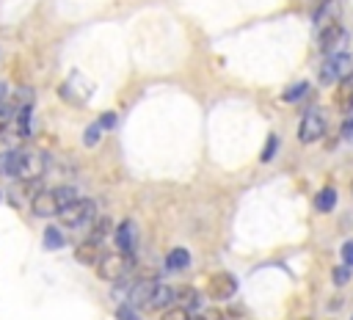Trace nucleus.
I'll use <instances>...</instances> for the list:
<instances>
[{
	"label": "nucleus",
	"instance_id": "nucleus-34",
	"mask_svg": "<svg viewBox=\"0 0 353 320\" xmlns=\"http://www.w3.org/2000/svg\"><path fill=\"white\" fill-rule=\"evenodd\" d=\"M0 201H3V190H0Z\"/></svg>",
	"mask_w": 353,
	"mask_h": 320
},
{
	"label": "nucleus",
	"instance_id": "nucleus-2",
	"mask_svg": "<svg viewBox=\"0 0 353 320\" xmlns=\"http://www.w3.org/2000/svg\"><path fill=\"white\" fill-rule=\"evenodd\" d=\"M353 74V52L347 50H336L331 55H325V61L317 69V80L320 86H336L339 80Z\"/></svg>",
	"mask_w": 353,
	"mask_h": 320
},
{
	"label": "nucleus",
	"instance_id": "nucleus-3",
	"mask_svg": "<svg viewBox=\"0 0 353 320\" xmlns=\"http://www.w3.org/2000/svg\"><path fill=\"white\" fill-rule=\"evenodd\" d=\"M63 229H88L97 221V201L94 199H77L58 215Z\"/></svg>",
	"mask_w": 353,
	"mask_h": 320
},
{
	"label": "nucleus",
	"instance_id": "nucleus-21",
	"mask_svg": "<svg viewBox=\"0 0 353 320\" xmlns=\"http://www.w3.org/2000/svg\"><path fill=\"white\" fill-rule=\"evenodd\" d=\"M279 146H281L279 135H276V132H270V135H268V141H265V146H262V152H259V163H270V160L276 157Z\"/></svg>",
	"mask_w": 353,
	"mask_h": 320
},
{
	"label": "nucleus",
	"instance_id": "nucleus-33",
	"mask_svg": "<svg viewBox=\"0 0 353 320\" xmlns=\"http://www.w3.org/2000/svg\"><path fill=\"white\" fill-rule=\"evenodd\" d=\"M350 190H353V179H350Z\"/></svg>",
	"mask_w": 353,
	"mask_h": 320
},
{
	"label": "nucleus",
	"instance_id": "nucleus-12",
	"mask_svg": "<svg viewBox=\"0 0 353 320\" xmlns=\"http://www.w3.org/2000/svg\"><path fill=\"white\" fill-rule=\"evenodd\" d=\"M102 254H105V251H102V243L88 240V237H85V240H83V243L74 248V259H77L80 265H91V268H94V265L102 259Z\"/></svg>",
	"mask_w": 353,
	"mask_h": 320
},
{
	"label": "nucleus",
	"instance_id": "nucleus-22",
	"mask_svg": "<svg viewBox=\"0 0 353 320\" xmlns=\"http://www.w3.org/2000/svg\"><path fill=\"white\" fill-rule=\"evenodd\" d=\"M102 127H99V121H91L85 130H83V146H88V149H94L97 143H99V138H102Z\"/></svg>",
	"mask_w": 353,
	"mask_h": 320
},
{
	"label": "nucleus",
	"instance_id": "nucleus-10",
	"mask_svg": "<svg viewBox=\"0 0 353 320\" xmlns=\"http://www.w3.org/2000/svg\"><path fill=\"white\" fill-rule=\"evenodd\" d=\"M113 243H116V251H124V254H135V243H138V229H135V221L124 218L116 229H113Z\"/></svg>",
	"mask_w": 353,
	"mask_h": 320
},
{
	"label": "nucleus",
	"instance_id": "nucleus-6",
	"mask_svg": "<svg viewBox=\"0 0 353 320\" xmlns=\"http://www.w3.org/2000/svg\"><path fill=\"white\" fill-rule=\"evenodd\" d=\"M237 292V279L229 270H215L207 276L204 281V295H210L212 301H229Z\"/></svg>",
	"mask_w": 353,
	"mask_h": 320
},
{
	"label": "nucleus",
	"instance_id": "nucleus-27",
	"mask_svg": "<svg viewBox=\"0 0 353 320\" xmlns=\"http://www.w3.org/2000/svg\"><path fill=\"white\" fill-rule=\"evenodd\" d=\"M97 121H99V127H102V130H113L119 119H116V113H113V110H105V113H102Z\"/></svg>",
	"mask_w": 353,
	"mask_h": 320
},
{
	"label": "nucleus",
	"instance_id": "nucleus-35",
	"mask_svg": "<svg viewBox=\"0 0 353 320\" xmlns=\"http://www.w3.org/2000/svg\"><path fill=\"white\" fill-rule=\"evenodd\" d=\"M350 320H353V317H350Z\"/></svg>",
	"mask_w": 353,
	"mask_h": 320
},
{
	"label": "nucleus",
	"instance_id": "nucleus-1",
	"mask_svg": "<svg viewBox=\"0 0 353 320\" xmlns=\"http://www.w3.org/2000/svg\"><path fill=\"white\" fill-rule=\"evenodd\" d=\"M80 193L74 185H55V188H44L30 199V212L36 218H55L61 215L72 201H77Z\"/></svg>",
	"mask_w": 353,
	"mask_h": 320
},
{
	"label": "nucleus",
	"instance_id": "nucleus-20",
	"mask_svg": "<svg viewBox=\"0 0 353 320\" xmlns=\"http://www.w3.org/2000/svg\"><path fill=\"white\" fill-rule=\"evenodd\" d=\"M160 320H201V314H196L193 309H185V306H168V309H163Z\"/></svg>",
	"mask_w": 353,
	"mask_h": 320
},
{
	"label": "nucleus",
	"instance_id": "nucleus-24",
	"mask_svg": "<svg viewBox=\"0 0 353 320\" xmlns=\"http://www.w3.org/2000/svg\"><path fill=\"white\" fill-rule=\"evenodd\" d=\"M350 276H353V270H350V265H336L334 270H331V281H334V287H345L347 281H350Z\"/></svg>",
	"mask_w": 353,
	"mask_h": 320
},
{
	"label": "nucleus",
	"instance_id": "nucleus-15",
	"mask_svg": "<svg viewBox=\"0 0 353 320\" xmlns=\"http://www.w3.org/2000/svg\"><path fill=\"white\" fill-rule=\"evenodd\" d=\"M165 270L168 273H179V270H188V265H190V251L188 248H182V246H176V248H171L168 254H165Z\"/></svg>",
	"mask_w": 353,
	"mask_h": 320
},
{
	"label": "nucleus",
	"instance_id": "nucleus-13",
	"mask_svg": "<svg viewBox=\"0 0 353 320\" xmlns=\"http://www.w3.org/2000/svg\"><path fill=\"white\" fill-rule=\"evenodd\" d=\"M334 108L342 110V113H350V110H353V74L336 83V91H334Z\"/></svg>",
	"mask_w": 353,
	"mask_h": 320
},
{
	"label": "nucleus",
	"instance_id": "nucleus-28",
	"mask_svg": "<svg viewBox=\"0 0 353 320\" xmlns=\"http://www.w3.org/2000/svg\"><path fill=\"white\" fill-rule=\"evenodd\" d=\"M339 254H342V262L353 268V240H345L342 248H339Z\"/></svg>",
	"mask_w": 353,
	"mask_h": 320
},
{
	"label": "nucleus",
	"instance_id": "nucleus-26",
	"mask_svg": "<svg viewBox=\"0 0 353 320\" xmlns=\"http://www.w3.org/2000/svg\"><path fill=\"white\" fill-rule=\"evenodd\" d=\"M113 317H116V320H141L138 309H135L130 301H127V303H119L116 312H113Z\"/></svg>",
	"mask_w": 353,
	"mask_h": 320
},
{
	"label": "nucleus",
	"instance_id": "nucleus-29",
	"mask_svg": "<svg viewBox=\"0 0 353 320\" xmlns=\"http://www.w3.org/2000/svg\"><path fill=\"white\" fill-rule=\"evenodd\" d=\"M201 320H229V314H226V312H221V309H210V312H204V314H201Z\"/></svg>",
	"mask_w": 353,
	"mask_h": 320
},
{
	"label": "nucleus",
	"instance_id": "nucleus-4",
	"mask_svg": "<svg viewBox=\"0 0 353 320\" xmlns=\"http://www.w3.org/2000/svg\"><path fill=\"white\" fill-rule=\"evenodd\" d=\"M132 257L130 254H124V251H105L102 254V259L94 265L97 270V276L102 279V281H121L130 270H132Z\"/></svg>",
	"mask_w": 353,
	"mask_h": 320
},
{
	"label": "nucleus",
	"instance_id": "nucleus-30",
	"mask_svg": "<svg viewBox=\"0 0 353 320\" xmlns=\"http://www.w3.org/2000/svg\"><path fill=\"white\" fill-rule=\"evenodd\" d=\"M342 138L353 141V116H347V119H345V124H342Z\"/></svg>",
	"mask_w": 353,
	"mask_h": 320
},
{
	"label": "nucleus",
	"instance_id": "nucleus-23",
	"mask_svg": "<svg viewBox=\"0 0 353 320\" xmlns=\"http://www.w3.org/2000/svg\"><path fill=\"white\" fill-rule=\"evenodd\" d=\"M108 234H110V221H108V218H99V221H94V223H91V234H88V240L102 243Z\"/></svg>",
	"mask_w": 353,
	"mask_h": 320
},
{
	"label": "nucleus",
	"instance_id": "nucleus-11",
	"mask_svg": "<svg viewBox=\"0 0 353 320\" xmlns=\"http://www.w3.org/2000/svg\"><path fill=\"white\" fill-rule=\"evenodd\" d=\"M22 160H25V149H17V146L3 149L0 152V177L17 179L19 171H22Z\"/></svg>",
	"mask_w": 353,
	"mask_h": 320
},
{
	"label": "nucleus",
	"instance_id": "nucleus-25",
	"mask_svg": "<svg viewBox=\"0 0 353 320\" xmlns=\"http://www.w3.org/2000/svg\"><path fill=\"white\" fill-rule=\"evenodd\" d=\"M176 301H179L185 309H196V306H199V295H196L193 287H182V290L176 292Z\"/></svg>",
	"mask_w": 353,
	"mask_h": 320
},
{
	"label": "nucleus",
	"instance_id": "nucleus-32",
	"mask_svg": "<svg viewBox=\"0 0 353 320\" xmlns=\"http://www.w3.org/2000/svg\"><path fill=\"white\" fill-rule=\"evenodd\" d=\"M6 130H8V124H3V121H0V138L6 135Z\"/></svg>",
	"mask_w": 353,
	"mask_h": 320
},
{
	"label": "nucleus",
	"instance_id": "nucleus-5",
	"mask_svg": "<svg viewBox=\"0 0 353 320\" xmlns=\"http://www.w3.org/2000/svg\"><path fill=\"white\" fill-rule=\"evenodd\" d=\"M328 130V116L323 108H309L303 116H301V124H298V141L301 143H314L325 135Z\"/></svg>",
	"mask_w": 353,
	"mask_h": 320
},
{
	"label": "nucleus",
	"instance_id": "nucleus-17",
	"mask_svg": "<svg viewBox=\"0 0 353 320\" xmlns=\"http://www.w3.org/2000/svg\"><path fill=\"white\" fill-rule=\"evenodd\" d=\"M309 91H312L309 80H298V83H292V86H287V88L281 91V102H287V105H292V102H301V99H303Z\"/></svg>",
	"mask_w": 353,
	"mask_h": 320
},
{
	"label": "nucleus",
	"instance_id": "nucleus-8",
	"mask_svg": "<svg viewBox=\"0 0 353 320\" xmlns=\"http://www.w3.org/2000/svg\"><path fill=\"white\" fill-rule=\"evenodd\" d=\"M157 287H160V281H157V279H138V281H132V284H130L127 298H130V303H132L135 309H149V303H152V298H154Z\"/></svg>",
	"mask_w": 353,
	"mask_h": 320
},
{
	"label": "nucleus",
	"instance_id": "nucleus-19",
	"mask_svg": "<svg viewBox=\"0 0 353 320\" xmlns=\"http://www.w3.org/2000/svg\"><path fill=\"white\" fill-rule=\"evenodd\" d=\"M176 301V290L174 287H165V284H160L157 287V292H154V298H152V303H149V309H168L171 303Z\"/></svg>",
	"mask_w": 353,
	"mask_h": 320
},
{
	"label": "nucleus",
	"instance_id": "nucleus-7",
	"mask_svg": "<svg viewBox=\"0 0 353 320\" xmlns=\"http://www.w3.org/2000/svg\"><path fill=\"white\" fill-rule=\"evenodd\" d=\"M342 41H345V28H342V22H336V19H323V22H320V33H317V50H320L323 55H331V52H336V50L342 47Z\"/></svg>",
	"mask_w": 353,
	"mask_h": 320
},
{
	"label": "nucleus",
	"instance_id": "nucleus-16",
	"mask_svg": "<svg viewBox=\"0 0 353 320\" xmlns=\"http://www.w3.org/2000/svg\"><path fill=\"white\" fill-rule=\"evenodd\" d=\"M334 207H336V188H331V185L320 188L317 196H314V210L317 212H331Z\"/></svg>",
	"mask_w": 353,
	"mask_h": 320
},
{
	"label": "nucleus",
	"instance_id": "nucleus-9",
	"mask_svg": "<svg viewBox=\"0 0 353 320\" xmlns=\"http://www.w3.org/2000/svg\"><path fill=\"white\" fill-rule=\"evenodd\" d=\"M47 171V154L33 149V152H25V160H22V171H19V182H36L41 179Z\"/></svg>",
	"mask_w": 353,
	"mask_h": 320
},
{
	"label": "nucleus",
	"instance_id": "nucleus-18",
	"mask_svg": "<svg viewBox=\"0 0 353 320\" xmlns=\"http://www.w3.org/2000/svg\"><path fill=\"white\" fill-rule=\"evenodd\" d=\"M41 246H44L47 251H58V248H63V246H66L63 229H61V226H47L44 234H41Z\"/></svg>",
	"mask_w": 353,
	"mask_h": 320
},
{
	"label": "nucleus",
	"instance_id": "nucleus-14",
	"mask_svg": "<svg viewBox=\"0 0 353 320\" xmlns=\"http://www.w3.org/2000/svg\"><path fill=\"white\" fill-rule=\"evenodd\" d=\"M30 121H33V105L22 102L17 108V116H14V132L19 138H30Z\"/></svg>",
	"mask_w": 353,
	"mask_h": 320
},
{
	"label": "nucleus",
	"instance_id": "nucleus-31",
	"mask_svg": "<svg viewBox=\"0 0 353 320\" xmlns=\"http://www.w3.org/2000/svg\"><path fill=\"white\" fill-rule=\"evenodd\" d=\"M8 102V86L6 83H0V108Z\"/></svg>",
	"mask_w": 353,
	"mask_h": 320
}]
</instances>
